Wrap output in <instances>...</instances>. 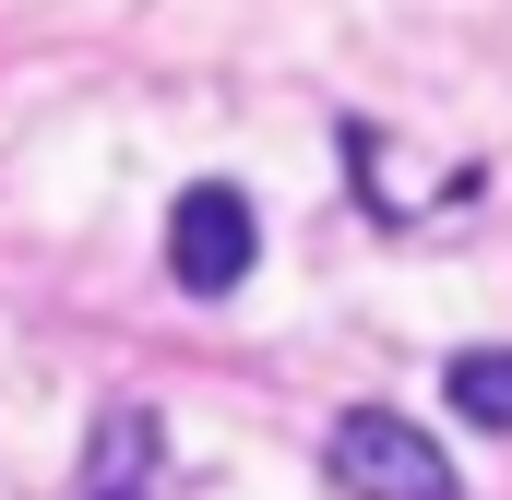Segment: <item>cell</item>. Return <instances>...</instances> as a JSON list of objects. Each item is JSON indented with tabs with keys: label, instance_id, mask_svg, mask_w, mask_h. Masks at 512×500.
Instances as JSON below:
<instances>
[{
	"label": "cell",
	"instance_id": "2",
	"mask_svg": "<svg viewBox=\"0 0 512 500\" xmlns=\"http://www.w3.org/2000/svg\"><path fill=\"white\" fill-rule=\"evenodd\" d=\"M251 262H262V215H251L239 179H191V191L167 203V274H179L191 298H227Z\"/></svg>",
	"mask_w": 512,
	"mask_h": 500
},
{
	"label": "cell",
	"instance_id": "3",
	"mask_svg": "<svg viewBox=\"0 0 512 500\" xmlns=\"http://www.w3.org/2000/svg\"><path fill=\"white\" fill-rule=\"evenodd\" d=\"M441 393H453L465 429H512V346H465V358L441 370Z\"/></svg>",
	"mask_w": 512,
	"mask_h": 500
},
{
	"label": "cell",
	"instance_id": "4",
	"mask_svg": "<svg viewBox=\"0 0 512 500\" xmlns=\"http://www.w3.org/2000/svg\"><path fill=\"white\" fill-rule=\"evenodd\" d=\"M96 500H131V489H96Z\"/></svg>",
	"mask_w": 512,
	"mask_h": 500
},
{
	"label": "cell",
	"instance_id": "1",
	"mask_svg": "<svg viewBox=\"0 0 512 500\" xmlns=\"http://www.w3.org/2000/svg\"><path fill=\"white\" fill-rule=\"evenodd\" d=\"M322 477L346 500H453V453L393 405H346L334 441H322Z\"/></svg>",
	"mask_w": 512,
	"mask_h": 500
}]
</instances>
